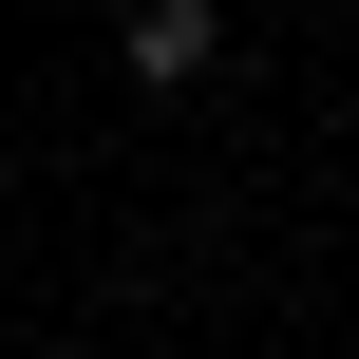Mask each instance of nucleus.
<instances>
[{"label": "nucleus", "mask_w": 359, "mask_h": 359, "mask_svg": "<svg viewBox=\"0 0 359 359\" xmlns=\"http://www.w3.org/2000/svg\"><path fill=\"white\" fill-rule=\"evenodd\" d=\"M114 57H133L151 95H189V76L227 57V0H133V19H114Z\"/></svg>", "instance_id": "obj_1"}]
</instances>
